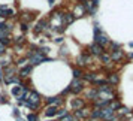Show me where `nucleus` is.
<instances>
[{"instance_id":"obj_15","label":"nucleus","mask_w":133,"mask_h":121,"mask_svg":"<svg viewBox=\"0 0 133 121\" xmlns=\"http://www.w3.org/2000/svg\"><path fill=\"white\" fill-rule=\"evenodd\" d=\"M73 19H75V15H73V14H66V15H63V23H64V24H70V23H73Z\"/></svg>"},{"instance_id":"obj_11","label":"nucleus","mask_w":133,"mask_h":121,"mask_svg":"<svg viewBox=\"0 0 133 121\" xmlns=\"http://www.w3.org/2000/svg\"><path fill=\"white\" fill-rule=\"evenodd\" d=\"M118 81H120V78H118L117 73H111V75H108V79H106V82H108V84H112V85H117L118 84Z\"/></svg>"},{"instance_id":"obj_7","label":"nucleus","mask_w":133,"mask_h":121,"mask_svg":"<svg viewBox=\"0 0 133 121\" xmlns=\"http://www.w3.org/2000/svg\"><path fill=\"white\" fill-rule=\"evenodd\" d=\"M90 52H91L93 55H99V57H100V55L103 54V46H100L99 43L94 42V43L90 46Z\"/></svg>"},{"instance_id":"obj_3","label":"nucleus","mask_w":133,"mask_h":121,"mask_svg":"<svg viewBox=\"0 0 133 121\" xmlns=\"http://www.w3.org/2000/svg\"><path fill=\"white\" fill-rule=\"evenodd\" d=\"M82 81L81 79H78V78H73V81L70 82V85H69V91H72V93H75V94H78V93H81L82 91Z\"/></svg>"},{"instance_id":"obj_6","label":"nucleus","mask_w":133,"mask_h":121,"mask_svg":"<svg viewBox=\"0 0 133 121\" xmlns=\"http://www.w3.org/2000/svg\"><path fill=\"white\" fill-rule=\"evenodd\" d=\"M111 61H120L123 57H124V51H121L120 48L115 49V51H111Z\"/></svg>"},{"instance_id":"obj_14","label":"nucleus","mask_w":133,"mask_h":121,"mask_svg":"<svg viewBox=\"0 0 133 121\" xmlns=\"http://www.w3.org/2000/svg\"><path fill=\"white\" fill-rule=\"evenodd\" d=\"M45 115L46 117H55L57 115V108L55 106H48V108L45 109Z\"/></svg>"},{"instance_id":"obj_23","label":"nucleus","mask_w":133,"mask_h":121,"mask_svg":"<svg viewBox=\"0 0 133 121\" xmlns=\"http://www.w3.org/2000/svg\"><path fill=\"white\" fill-rule=\"evenodd\" d=\"M57 115L63 118V117H66V115H67V111H66V109H57Z\"/></svg>"},{"instance_id":"obj_1","label":"nucleus","mask_w":133,"mask_h":121,"mask_svg":"<svg viewBox=\"0 0 133 121\" xmlns=\"http://www.w3.org/2000/svg\"><path fill=\"white\" fill-rule=\"evenodd\" d=\"M94 41H96V43H99L100 46H105V45H108V43H109L108 36H106V35H105L99 27L94 29Z\"/></svg>"},{"instance_id":"obj_25","label":"nucleus","mask_w":133,"mask_h":121,"mask_svg":"<svg viewBox=\"0 0 133 121\" xmlns=\"http://www.w3.org/2000/svg\"><path fill=\"white\" fill-rule=\"evenodd\" d=\"M5 49H6V46L0 42V54H3V52H5Z\"/></svg>"},{"instance_id":"obj_5","label":"nucleus","mask_w":133,"mask_h":121,"mask_svg":"<svg viewBox=\"0 0 133 121\" xmlns=\"http://www.w3.org/2000/svg\"><path fill=\"white\" fill-rule=\"evenodd\" d=\"M91 115V111L87 108H81L78 109V111H75V118L78 120V118H81V120H84V118H88Z\"/></svg>"},{"instance_id":"obj_21","label":"nucleus","mask_w":133,"mask_h":121,"mask_svg":"<svg viewBox=\"0 0 133 121\" xmlns=\"http://www.w3.org/2000/svg\"><path fill=\"white\" fill-rule=\"evenodd\" d=\"M43 25H45V21H41V23H37V25L35 27V31H37V33H39V31L43 29Z\"/></svg>"},{"instance_id":"obj_2","label":"nucleus","mask_w":133,"mask_h":121,"mask_svg":"<svg viewBox=\"0 0 133 121\" xmlns=\"http://www.w3.org/2000/svg\"><path fill=\"white\" fill-rule=\"evenodd\" d=\"M23 105H27V106L31 108V109H36L37 105H39V94H37V93H30L29 99H27L25 102H23Z\"/></svg>"},{"instance_id":"obj_18","label":"nucleus","mask_w":133,"mask_h":121,"mask_svg":"<svg viewBox=\"0 0 133 121\" xmlns=\"http://www.w3.org/2000/svg\"><path fill=\"white\" fill-rule=\"evenodd\" d=\"M87 97H88V99H91V100H94V99L97 97V90H96V88H93V90L87 91Z\"/></svg>"},{"instance_id":"obj_16","label":"nucleus","mask_w":133,"mask_h":121,"mask_svg":"<svg viewBox=\"0 0 133 121\" xmlns=\"http://www.w3.org/2000/svg\"><path fill=\"white\" fill-rule=\"evenodd\" d=\"M84 12H85L84 6H82V5H78V6L75 8V14H73V15H75V17H82Z\"/></svg>"},{"instance_id":"obj_19","label":"nucleus","mask_w":133,"mask_h":121,"mask_svg":"<svg viewBox=\"0 0 133 121\" xmlns=\"http://www.w3.org/2000/svg\"><path fill=\"white\" fill-rule=\"evenodd\" d=\"M100 58H102V61H103V63H106V64H108V63H111V55L106 54V52H103V54L100 55Z\"/></svg>"},{"instance_id":"obj_13","label":"nucleus","mask_w":133,"mask_h":121,"mask_svg":"<svg viewBox=\"0 0 133 121\" xmlns=\"http://www.w3.org/2000/svg\"><path fill=\"white\" fill-rule=\"evenodd\" d=\"M88 61H90V57L87 54H81L78 57V64H81V66H84V64H88Z\"/></svg>"},{"instance_id":"obj_9","label":"nucleus","mask_w":133,"mask_h":121,"mask_svg":"<svg viewBox=\"0 0 133 121\" xmlns=\"http://www.w3.org/2000/svg\"><path fill=\"white\" fill-rule=\"evenodd\" d=\"M0 17H14V9L6 6H0Z\"/></svg>"},{"instance_id":"obj_20","label":"nucleus","mask_w":133,"mask_h":121,"mask_svg":"<svg viewBox=\"0 0 133 121\" xmlns=\"http://www.w3.org/2000/svg\"><path fill=\"white\" fill-rule=\"evenodd\" d=\"M60 121H78V120L75 118V115H69V114H67L66 117H63Z\"/></svg>"},{"instance_id":"obj_12","label":"nucleus","mask_w":133,"mask_h":121,"mask_svg":"<svg viewBox=\"0 0 133 121\" xmlns=\"http://www.w3.org/2000/svg\"><path fill=\"white\" fill-rule=\"evenodd\" d=\"M23 91H24V87H21V85H17V87H14L12 88V96L15 97H21V94H23Z\"/></svg>"},{"instance_id":"obj_8","label":"nucleus","mask_w":133,"mask_h":121,"mask_svg":"<svg viewBox=\"0 0 133 121\" xmlns=\"http://www.w3.org/2000/svg\"><path fill=\"white\" fill-rule=\"evenodd\" d=\"M70 106H72L73 111H78V109L84 108V100L82 99H72L70 100Z\"/></svg>"},{"instance_id":"obj_24","label":"nucleus","mask_w":133,"mask_h":121,"mask_svg":"<svg viewBox=\"0 0 133 121\" xmlns=\"http://www.w3.org/2000/svg\"><path fill=\"white\" fill-rule=\"evenodd\" d=\"M29 121H39L37 120V115L36 114H30L29 115Z\"/></svg>"},{"instance_id":"obj_4","label":"nucleus","mask_w":133,"mask_h":121,"mask_svg":"<svg viewBox=\"0 0 133 121\" xmlns=\"http://www.w3.org/2000/svg\"><path fill=\"white\" fill-rule=\"evenodd\" d=\"M42 61H45V57H43L42 52H31V55H30L31 64H41Z\"/></svg>"},{"instance_id":"obj_22","label":"nucleus","mask_w":133,"mask_h":121,"mask_svg":"<svg viewBox=\"0 0 133 121\" xmlns=\"http://www.w3.org/2000/svg\"><path fill=\"white\" fill-rule=\"evenodd\" d=\"M73 76H75V78H78V79H81V76H82V72H81L79 69H73Z\"/></svg>"},{"instance_id":"obj_10","label":"nucleus","mask_w":133,"mask_h":121,"mask_svg":"<svg viewBox=\"0 0 133 121\" xmlns=\"http://www.w3.org/2000/svg\"><path fill=\"white\" fill-rule=\"evenodd\" d=\"M46 102H48V105L49 106H60L61 105V102H63V99L61 97H49V99H46Z\"/></svg>"},{"instance_id":"obj_17","label":"nucleus","mask_w":133,"mask_h":121,"mask_svg":"<svg viewBox=\"0 0 133 121\" xmlns=\"http://www.w3.org/2000/svg\"><path fill=\"white\" fill-rule=\"evenodd\" d=\"M30 72H31V67H30V66H27L25 69H21V72H19V76H23V78H27Z\"/></svg>"},{"instance_id":"obj_26","label":"nucleus","mask_w":133,"mask_h":121,"mask_svg":"<svg viewBox=\"0 0 133 121\" xmlns=\"http://www.w3.org/2000/svg\"><path fill=\"white\" fill-rule=\"evenodd\" d=\"M130 57H132V58H133V54H130Z\"/></svg>"}]
</instances>
